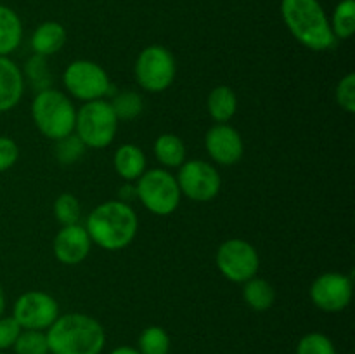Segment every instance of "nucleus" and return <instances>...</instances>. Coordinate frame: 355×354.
I'll list each match as a JSON object with an SVG mask.
<instances>
[{
    "mask_svg": "<svg viewBox=\"0 0 355 354\" xmlns=\"http://www.w3.org/2000/svg\"><path fill=\"white\" fill-rule=\"evenodd\" d=\"M54 215L61 226L78 224L80 215H82L78 198L71 193L59 194L54 201Z\"/></svg>",
    "mask_w": 355,
    "mask_h": 354,
    "instance_id": "nucleus-26",
    "label": "nucleus"
},
{
    "mask_svg": "<svg viewBox=\"0 0 355 354\" xmlns=\"http://www.w3.org/2000/svg\"><path fill=\"white\" fill-rule=\"evenodd\" d=\"M66 44V30L58 21H45L31 35V49L38 56H52Z\"/></svg>",
    "mask_w": 355,
    "mask_h": 354,
    "instance_id": "nucleus-16",
    "label": "nucleus"
},
{
    "mask_svg": "<svg viewBox=\"0 0 355 354\" xmlns=\"http://www.w3.org/2000/svg\"><path fill=\"white\" fill-rule=\"evenodd\" d=\"M16 354H49L47 335L40 330H23L14 344Z\"/></svg>",
    "mask_w": 355,
    "mask_h": 354,
    "instance_id": "nucleus-27",
    "label": "nucleus"
},
{
    "mask_svg": "<svg viewBox=\"0 0 355 354\" xmlns=\"http://www.w3.org/2000/svg\"><path fill=\"white\" fill-rule=\"evenodd\" d=\"M0 354H6V353H3V351H0Z\"/></svg>",
    "mask_w": 355,
    "mask_h": 354,
    "instance_id": "nucleus-36",
    "label": "nucleus"
},
{
    "mask_svg": "<svg viewBox=\"0 0 355 354\" xmlns=\"http://www.w3.org/2000/svg\"><path fill=\"white\" fill-rule=\"evenodd\" d=\"M135 193L141 203L155 215H170L180 203V189L175 176L165 169L146 170L137 179Z\"/></svg>",
    "mask_w": 355,
    "mask_h": 354,
    "instance_id": "nucleus-6",
    "label": "nucleus"
},
{
    "mask_svg": "<svg viewBox=\"0 0 355 354\" xmlns=\"http://www.w3.org/2000/svg\"><path fill=\"white\" fill-rule=\"evenodd\" d=\"M281 16L295 38L311 51H328L336 38L319 0H283Z\"/></svg>",
    "mask_w": 355,
    "mask_h": 354,
    "instance_id": "nucleus-3",
    "label": "nucleus"
},
{
    "mask_svg": "<svg viewBox=\"0 0 355 354\" xmlns=\"http://www.w3.org/2000/svg\"><path fill=\"white\" fill-rule=\"evenodd\" d=\"M59 305L52 295L31 290L14 302L12 318L23 330H47L58 319Z\"/></svg>",
    "mask_w": 355,
    "mask_h": 354,
    "instance_id": "nucleus-11",
    "label": "nucleus"
},
{
    "mask_svg": "<svg viewBox=\"0 0 355 354\" xmlns=\"http://www.w3.org/2000/svg\"><path fill=\"white\" fill-rule=\"evenodd\" d=\"M110 104L118 120L125 121L137 118L142 113V108H144L142 97L137 92H134V90H123L118 96H114V99Z\"/></svg>",
    "mask_w": 355,
    "mask_h": 354,
    "instance_id": "nucleus-24",
    "label": "nucleus"
},
{
    "mask_svg": "<svg viewBox=\"0 0 355 354\" xmlns=\"http://www.w3.org/2000/svg\"><path fill=\"white\" fill-rule=\"evenodd\" d=\"M19 158V148L16 142L9 137L0 135V172L9 170Z\"/></svg>",
    "mask_w": 355,
    "mask_h": 354,
    "instance_id": "nucleus-32",
    "label": "nucleus"
},
{
    "mask_svg": "<svg viewBox=\"0 0 355 354\" xmlns=\"http://www.w3.org/2000/svg\"><path fill=\"white\" fill-rule=\"evenodd\" d=\"M3 311H6V295H3L2 287H0V316H3Z\"/></svg>",
    "mask_w": 355,
    "mask_h": 354,
    "instance_id": "nucleus-35",
    "label": "nucleus"
},
{
    "mask_svg": "<svg viewBox=\"0 0 355 354\" xmlns=\"http://www.w3.org/2000/svg\"><path fill=\"white\" fill-rule=\"evenodd\" d=\"M24 75H26V80H30L31 87L35 90H38V92L45 89H51L52 73L49 71L45 56H31L26 61V66H24Z\"/></svg>",
    "mask_w": 355,
    "mask_h": 354,
    "instance_id": "nucleus-25",
    "label": "nucleus"
},
{
    "mask_svg": "<svg viewBox=\"0 0 355 354\" xmlns=\"http://www.w3.org/2000/svg\"><path fill=\"white\" fill-rule=\"evenodd\" d=\"M118 121L107 101H89L76 111L75 132L87 148L103 149L114 141Z\"/></svg>",
    "mask_w": 355,
    "mask_h": 354,
    "instance_id": "nucleus-5",
    "label": "nucleus"
},
{
    "mask_svg": "<svg viewBox=\"0 0 355 354\" xmlns=\"http://www.w3.org/2000/svg\"><path fill=\"white\" fill-rule=\"evenodd\" d=\"M114 170L127 183L137 180L146 172V155L139 146L123 144L114 153Z\"/></svg>",
    "mask_w": 355,
    "mask_h": 354,
    "instance_id": "nucleus-17",
    "label": "nucleus"
},
{
    "mask_svg": "<svg viewBox=\"0 0 355 354\" xmlns=\"http://www.w3.org/2000/svg\"><path fill=\"white\" fill-rule=\"evenodd\" d=\"M23 71L7 56H0V113L12 110L23 97Z\"/></svg>",
    "mask_w": 355,
    "mask_h": 354,
    "instance_id": "nucleus-15",
    "label": "nucleus"
},
{
    "mask_svg": "<svg viewBox=\"0 0 355 354\" xmlns=\"http://www.w3.org/2000/svg\"><path fill=\"white\" fill-rule=\"evenodd\" d=\"M297 354H336V349L328 335L312 332L302 337L297 346Z\"/></svg>",
    "mask_w": 355,
    "mask_h": 354,
    "instance_id": "nucleus-29",
    "label": "nucleus"
},
{
    "mask_svg": "<svg viewBox=\"0 0 355 354\" xmlns=\"http://www.w3.org/2000/svg\"><path fill=\"white\" fill-rule=\"evenodd\" d=\"M137 228V214L130 205L120 200L97 205L85 222V229L92 243L107 252L127 248L134 242Z\"/></svg>",
    "mask_w": 355,
    "mask_h": 354,
    "instance_id": "nucleus-2",
    "label": "nucleus"
},
{
    "mask_svg": "<svg viewBox=\"0 0 355 354\" xmlns=\"http://www.w3.org/2000/svg\"><path fill=\"white\" fill-rule=\"evenodd\" d=\"M90 246H92V239H90L85 226L82 224L62 226L52 243L55 259L66 266H76V264L83 262L89 255Z\"/></svg>",
    "mask_w": 355,
    "mask_h": 354,
    "instance_id": "nucleus-14",
    "label": "nucleus"
},
{
    "mask_svg": "<svg viewBox=\"0 0 355 354\" xmlns=\"http://www.w3.org/2000/svg\"><path fill=\"white\" fill-rule=\"evenodd\" d=\"M139 353L141 354H168L170 337L162 326H148L139 335Z\"/></svg>",
    "mask_w": 355,
    "mask_h": 354,
    "instance_id": "nucleus-23",
    "label": "nucleus"
},
{
    "mask_svg": "<svg viewBox=\"0 0 355 354\" xmlns=\"http://www.w3.org/2000/svg\"><path fill=\"white\" fill-rule=\"evenodd\" d=\"M110 354H141V353L130 346H120V347H116V349L111 351Z\"/></svg>",
    "mask_w": 355,
    "mask_h": 354,
    "instance_id": "nucleus-34",
    "label": "nucleus"
},
{
    "mask_svg": "<svg viewBox=\"0 0 355 354\" xmlns=\"http://www.w3.org/2000/svg\"><path fill=\"white\" fill-rule=\"evenodd\" d=\"M31 118L35 127L52 141H59L75 132L76 110L59 90L45 89L37 92L31 103Z\"/></svg>",
    "mask_w": 355,
    "mask_h": 354,
    "instance_id": "nucleus-4",
    "label": "nucleus"
},
{
    "mask_svg": "<svg viewBox=\"0 0 355 354\" xmlns=\"http://www.w3.org/2000/svg\"><path fill=\"white\" fill-rule=\"evenodd\" d=\"M205 148L218 165H234L241 160L245 146L239 132L227 124H217L205 135Z\"/></svg>",
    "mask_w": 355,
    "mask_h": 354,
    "instance_id": "nucleus-13",
    "label": "nucleus"
},
{
    "mask_svg": "<svg viewBox=\"0 0 355 354\" xmlns=\"http://www.w3.org/2000/svg\"><path fill=\"white\" fill-rule=\"evenodd\" d=\"M23 332L19 323L12 316H0V351H7L14 347L17 337Z\"/></svg>",
    "mask_w": 355,
    "mask_h": 354,
    "instance_id": "nucleus-31",
    "label": "nucleus"
},
{
    "mask_svg": "<svg viewBox=\"0 0 355 354\" xmlns=\"http://www.w3.org/2000/svg\"><path fill=\"white\" fill-rule=\"evenodd\" d=\"M155 156L163 167L175 169L186 162V146L175 134H162L155 141Z\"/></svg>",
    "mask_w": 355,
    "mask_h": 354,
    "instance_id": "nucleus-20",
    "label": "nucleus"
},
{
    "mask_svg": "<svg viewBox=\"0 0 355 354\" xmlns=\"http://www.w3.org/2000/svg\"><path fill=\"white\" fill-rule=\"evenodd\" d=\"M23 38V24L10 7L0 6V56L16 51Z\"/></svg>",
    "mask_w": 355,
    "mask_h": 354,
    "instance_id": "nucleus-18",
    "label": "nucleus"
},
{
    "mask_svg": "<svg viewBox=\"0 0 355 354\" xmlns=\"http://www.w3.org/2000/svg\"><path fill=\"white\" fill-rule=\"evenodd\" d=\"M208 113L217 124H225L231 120L238 110V97L234 90L227 85H218L208 94Z\"/></svg>",
    "mask_w": 355,
    "mask_h": 354,
    "instance_id": "nucleus-19",
    "label": "nucleus"
},
{
    "mask_svg": "<svg viewBox=\"0 0 355 354\" xmlns=\"http://www.w3.org/2000/svg\"><path fill=\"white\" fill-rule=\"evenodd\" d=\"M62 83L75 99L83 103L103 99L111 90L110 76L103 66L89 59L69 62L62 75Z\"/></svg>",
    "mask_w": 355,
    "mask_h": 354,
    "instance_id": "nucleus-8",
    "label": "nucleus"
},
{
    "mask_svg": "<svg viewBox=\"0 0 355 354\" xmlns=\"http://www.w3.org/2000/svg\"><path fill=\"white\" fill-rule=\"evenodd\" d=\"M180 194L193 201H210L218 194L222 186L220 174L211 163L203 160H189L179 167L175 177Z\"/></svg>",
    "mask_w": 355,
    "mask_h": 354,
    "instance_id": "nucleus-10",
    "label": "nucleus"
},
{
    "mask_svg": "<svg viewBox=\"0 0 355 354\" xmlns=\"http://www.w3.org/2000/svg\"><path fill=\"white\" fill-rule=\"evenodd\" d=\"M87 146L76 134H69L66 137L55 141V158L62 165H73L78 162L85 153Z\"/></svg>",
    "mask_w": 355,
    "mask_h": 354,
    "instance_id": "nucleus-28",
    "label": "nucleus"
},
{
    "mask_svg": "<svg viewBox=\"0 0 355 354\" xmlns=\"http://www.w3.org/2000/svg\"><path fill=\"white\" fill-rule=\"evenodd\" d=\"M218 271L234 283H245L257 276L260 267L259 253L252 243L245 239L232 238L222 243L215 257Z\"/></svg>",
    "mask_w": 355,
    "mask_h": 354,
    "instance_id": "nucleus-9",
    "label": "nucleus"
},
{
    "mask_svg": "<svg viewBox=\"0 0 355 354\" xmlns=\"http://www.w3.org/2000/svg\"><path fill=\"white\" fill-rule=\"evenodd\" d=\"M134 71L142 89L148 92H163L175 80V59L163 45H149L137 56Z\"/></svg>",
    "mask_w": 355,
    "mask_h": 354,
    "instance_id": "nucleus-7",
    "label": "nucleus"
},
{
    "mask_svg": "<svg viewBox=\"0 0 355 354\" xmlns=\"http://www.w3.org/2000/svg\"><path fill=\"white\" fill-rule=\"evenodd\" d=\"M335 38L347 40L355 31V0H342L335 7L333 21L329 23Z\"/></svg>",
    "mask_w": 355,
    "mask_h": 354,
    "instance_id": "nucleus-22",
    "label": "nucleus"
},
{
    "mask_svg": "<svg viewBox=\"0 0 355 354\" xmlns=\"http://www.w3.org/2000/svg\"><path fill=\"white\" fill-rule=\"evenodd\" d=\"M311 301L324 312H340L352 301V278L342 273H324L311 285Z\"/></svg>",
    "mask_w": 355,
    "mask_h": 354,
    "instance_id": "nucleus-12",
    "label": "nucleus"
},
{
    "mask_svg": "<svg viewBox=\"0 0 355 354\" xmlns=\"http://www.w3.org/2000/svg\"><path fill=\"white\" fill-rule=\"evenodd\" d=\"M45 335L51 354H101L106 346L103 325L82 312L58 316Z\"/></svg>",
    "mask_w": 355,
    "mask_h": 354,
    "instance_id": "nucleus-1",
    "label": "nucleus"
},
{
    "mask_svg": "<svg viewBox=\"0 0 355 354\" xmlns=\"http://www.w3.org/2000/svg\"><path fill=\"white\" fill-rule=\"evenodd\" d=\"M336 103L347 113H355V73L343 76L336 85Z\"/></svg>",
    "mask_w": 355,
    "mask_h": 354,
    "instance_id": "nucleus-30",
    "label": "nucleus"
},
{
    "mask_svg": "<svg viewBox=\"0 0 355 354\" xmlns=\"http://www.w3.org/2000/svg\"><path fill=\"white\" fill-rule=\"evenodd\" d=\"M137 198V193H135V186L134 184L127 183L118 189V200L123 201V203H128L130 200Z\"/></svg>",
    "mask_w": 355,
    "mask_h": 354,
    "instance_id": "nucleus-33",
    "label": "nucleus"
},
{
    "mask_svg": "<svg viewBox=\"0 0 355 354\" xmlns=\"http://www.w3.org/2000/svg\"><path fill=\"white\" fill-rule=\"evenodd\" d=\"M243 298L253 311L262 312L272 307L274 301H276V292H274V287L269 281L263 280V278L253 276L252 280L245 281Z\"/></svg>",
    "mask_w": 355,
    "mask_h": 354,
    "instance_id": "nucleus-21",
    "label": "nucleus"
}]
</instances>
